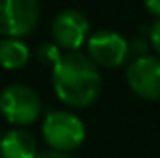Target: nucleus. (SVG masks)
I'll return each mask as SVG.
<instances>
[{"instance_id":"nucleus-8","label":"nucleus","mask_w":160,"mask_h":158,"mask_svg":"<svg viewBox=\"0 0 160 158\" xmlns=\"http://www.w3.org/2000/svg\"><path fill=\"white\" fill-rule=\"evenodd\" d=\"M0 156L2 158H38V141L36 138L22 130L11 128L0 140Z\"/></svg>"},{"instance_id":"nucleus-2","label":"nucleus","mask_w":160,"mask_h":158,"mask_svg":"<svg viewBox=\"0 0 160 158\" xmlns=\"http://www.w3.org/2000/svg\"><path fill=\"white\" fill-rule=\"evenodd\" d=\"M41 132L45 141L54 151H60V153L75 151L86 140V126L80 121V117L63 110L48 112L43 121Z\"/></svg>"},{"instance_id":"nucleus-7","label":"nucleus","mask_w":160,"mask_h":158,"mask_svg":"<svg viewBox=\"0 0 160 158\" xmlns=\"http://www.w3.org/2000/svg\"><path fill=\"white\" fill-rule=\"evenodd\" d=\"M50 32L54 43L60 48L67 52H78L84 41L89 39V22L77 9H63L54 17Z\"/></svg>"},{"instance_id":"nucleus-6","label":"nucleus","mask_w":160,"mask_h":158,"mask_svg":"<svg viewBox=\"0 0 160 158\" xmlns=\"http://www.w3.org/2000/svg\"><path fill=\"white\" fill-rule=\"evenodd\" d=\"M130 89L145 101H160V58L138 56L127 67Z\"/></svg>"},{"instance_id":"nucleus-3","label":"nucleus","mask_w":160,"mask_h":158,"mask_svg":"<svg viewBox=\"0 0 160 158\" xmlns=\"http://www.w3.org/2000/svg\"><path fill=\"white\" fill-rule=\"evenodd\" d=\"M0 114L15 126L32 125L41 116L39 95L24 84H11L0 93Z\"/></svg>"},{"instance_id":"nucleus-11","label":"nucleus","mask_w":160,"mask_h":158,"mask_svg":"<svg viewBox=\"0 0 160 158\" xmlns=\"http://www.w3.org/2000/svg\"><path fill=\"white\" fill-rule=\"evenodd\" d=\"M149 39H151V43H153V47H155V50H157V54H158V58H160V19L151 26Z\"/></svg>"},{"instance_id":"nucleus-13","label":"nucleus","mask_w":160,"mask_h":158,"mask_svg":"<svg viewBox=\"0 0 160 158\" xmlns=\"http://www.w3.org/2000/svg\"><path fill=\"white\" fill-rule=\"evenodd\" d=\"M38 158H73L69 153H60V151H47V153H41Z\"/></svg>"},{"instance_id":"nucleus-5","label":"nucleus","mask_w":160,"mask_h":158,"mask_svg":"<svg viewBox=\"0 0 160 158\" xmlns=\"http://www.w3.org/2000/svg\"><path fill=\"white\" fill-rule=\"evenodd\" d=\"M88 54L97 65L114 69V67H121L127 62L130 54V47L121 34L112 30H101L89 36Z\"/></svg>"},{"instance_id":"nucleus-1","label":"nucleus","mask_w":160,"mask_h":158,"mask_svg":"<svg viewBox=\"0 0 160 158\" xmlns=\"http://www.w3.org/2000/svg\"><path fill=\"white\" fill-rule=\"evenodd\" d=\"M52 86L62 102L73 108L91 106L102 87L97 63L80 52H65L52 67Z\"/></svg>"},{"instance_id":"nucleus-4","label":"nucleus","mask_w":160,"mask_h":158,"mask_svg":"<svg viewBox=\"0 0 160 158\" xmlns=\"http://www.w3.org/2000/svg\"><path fill=\"white\" fill-rule=\"evenodd\" d=\"M39 21V0H0V34L21 39Z\"/></svg>"},{"instance_id":"nucleus-12","label":"nucleus","mask_w":160,"mask_h":158,"mask_svg":"<svg viewBox=\"0 0 160 158\" xmlns=\"http://www.w3.org/2000/svg\"><path fill=\"white\" fill-rule=\"evenodd\" d=\"M145 7L151 15L160 17V0H145Z\"/></svg>"},{"instance_id":"nucleus-10","label":"nucleus","mask_w":160,"mask_h":158,"mask_svg":"<svg viewBox=\"0 0 160 158\" xmlns=\"http://www.w3.org/2000/svg\"><path fill=\"white\" fill-rule=\"evenodd\" d=\"M62 56H63V54H62V50H60L58 45H43L39 50H38V58H39L41 63L52 65V67L60 62Z\"/></svg>"},{"instance_id":"nucleus-9","label":"nucleus","mask_w":160,"mask_h":158,"mask_svg":"<svg viewBox=\"0 0 160 158\" xmlns=\"http://www.w3.org/2000/svg\"><path fill=\"white\" fill-rule=\"evenodd\" d=\"M30 60V48L21 39L6 37L0 41V67L8 71L21 69Z\"/></svg>"}]
</instances>
